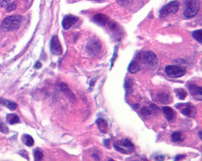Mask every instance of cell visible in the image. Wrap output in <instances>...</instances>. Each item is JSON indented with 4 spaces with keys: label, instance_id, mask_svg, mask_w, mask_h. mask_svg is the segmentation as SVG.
I'll list each match as a JSON object with an SVG mask.
<instances>
[{
    "label": "cell",
    "instance_id": "6da1fadb",
    "mask_svg": "<svg viewBox=\"0 0 202 161\" xmlns=\"http://www.w3.org/2000/svg\"><path fill=\"white\" fill-rule=\"evenodd\" d=\"M22 21L20 15H11L6 17L2 22L1 29L5 31H12L18 29Z\"/></svg>",
    "mask_w": 202,
    "mask_h": 161
},
{
    "label": "cell",
    "instance_id": "7a4b0ae2",
    "mask_svg": "<svg viewBox=\"0 0 202 161\" xmlns=\"http://www.w3.org/2000/svg\"><path fill=\"white\" fill-rule=\"evenodd\" d=\"M199 8L200 2L199 0H187L184 15L187 18H191L197 14Z\"/></svg>",
    "mask_w": 202,
    "mask_h": 161
},
{
    "label": "cell",
    "instance_id": "3957f363",
    "mask_svg": "<svg viewBox=\"0 0 202 161\" xmlns=\"http://www.w3.org/2000/svg\"><path fill=\"white\" fill-rule=\"evenodd\" d=\"M180 6V2L177 1H172L162 8L159 11V17L161 18H165L168 15L177 13Z\"/></svg>",
    "mask_w": 202,
    "mask_h": 161
},
{
    "label": "cell",
    "instance_id": "277c9868",
    "mask_svg": "<svg viewBox=\"0 0 202 161\" xmlns=\"http://www.w3.org/2000/svg\"><path fill=\"white\" fill-rule=\"evenodd\" d=\"M175 108L179 109L181 113L187 117H194L197 113L196 107L191 103H178L175 105Z\"/></svg>",
    "mask_w": 202,
    "mask_h": 161
},
{
    "label": "cell",
    "instance_id": "5b68a950",
    "mask_svg": "<svg viewBox=\"0 0 202 161\" xmlns=\"http://www.w3.org/2000/svg\"><path fill=\"white\" fill-rule=\"evenodd\" d=\"M164 71L169 77L172 78L181 77L186 73V70L184 67L175 65H169L165 67Z\"/></svg>",
    "mask_w": 202,
    "mask_h": 161
},
{
    "label": "cell",
    "instance_id": "8992f818",
    "mask_svg": "<svg viewBox=\"0 0 202 161\" xmlns=\"http://www.w3.org/2000/svg\"><path fill=\"white\" fill-rule=\"evenodd\" d=\"M101 44L97 39H91L86 45V50L91 56H96L101 51Z\"/></svg>",
    "mask_w": 202,
    "mask_h": 161
},
{
    "label": "cell",
    "instance_id": "52a82bcc",
    "mask_svg": "<svg viewBox=\"0 0 202 161\" xmlns=\"http://www.w3.org/2000/svg\"><path fill=\"white\" fill-rule=\"evenodd\" d=\"M143 60L144 62L151 68L155 69L157 67L158 60L156 55L152 51H146L143 53Z\"/></svg>",
    "mask_w": 202,
    "mask_h": 161
},
{
    "label": "cell",
    "instance_id": "ba28073f",
    "mask_svg": "<svg viewBox=\"0 0 202 161\" xmlns=\"http://www.w3.org/2000/svg\"><path fill=\"white\" fill-rule=\"evenodd\" d=\"M50 49L53 54L56 56H60L62 54V48L58 36H53L52 37L50 42Z\"/></svg>",
    "mask_w": 202,
    "mask_h": 161
},
{
    "label": "cell",
    "instance_id": "9c48e42d",
    "mask_svg": "<svg viewBox=\"0 0 202 161\" xmlns=\"http://www.w3.org/2000/svg\"><path fill=\"white\" fill-rule=\"evenodd\" d=\"M189 92L192 96L196 100H202V88L196 84H189L188 86Z\"/></svg>",
    "mask_w": 202,
    "mask_h": 161
},
{
    "label": "cell",
    "instance_id": "30bf717a",
    "mask_svg": "<svg viewBox=\"0 0 202 161\" xmlns=\"http://www.w3.org/2000/svg\"><path fill=\"white\" fill-rule=\"evenodd\" d=\"M157 99L158 101L162 104H168L172 102V96L171 95L166 92V91H161L157 93Z\"/></svg>",
    "mask_w": 202,
    "mask_h": 161
},
{
    "label": "cell",
    "instance_id": "8fae6325",
    "mask_svg": "<svg viewBox=\"0 0 202 161\" xmlns=\"http://www.w3.org/2000/svg\"><path fill=\"white\" fill-rule=\"evenodd\" d=\"M78 17L73 15H66L62 20V27L65 29H68L71 27V26L74 24L78 21Z\"/></svg>",
    "mask_w": 202,
    "mask_h": 161
},
{
    "label": "cell",
    "instance_id": "7c38bea8",
    "mask_svg": "<svg viewBox=\"0 0 202 161\" xmlns=\"http://www.w3.org/2000/svg\"><path fill=\"white\" fill-rule=\"evenodd\" d=\"M163 112L168 121L170 122H173L175 121L176 117V112L171 108L168 106L164 107L163 108Z\"/></svg>",
    "mask_w": 202,
    "mask_h": 161
},
{
    "label": "cell",
    "instance_id": "4fadbf2b",
    "mask_svg": "<svg viewBox=\"0 0 202 161\" xmlns=\"http://www.w3.org/2000/svg\"><path fill=\"white\" fill-rule=\"evenodd\" d=\"M93 21L100 26H105L109 21V17L104 14L99 13L95 15L93 18Z\"/></svg>",
    "mask_w": 202,
    "mask_h": 161
},
{
    "label": "cell",
    "instance_id": "5bb4252c",
    "mask_svg": "<svg viewBox=\"0 0 202 161\" xmlns=\"http://www.w3.org/2000/svg\"><path fill=\"white\" fill-rule=\"evenodd\" d=\"M96 124L97 125L99 130L103 133L106 134L109 131V125L107 121L103 118H98L96 120Z\"/></svg>",
    "mask_w": 202,
    "mask_h": 161
},
{
    "label": "cell",
    "instance_id": "9a60e30c",
    "mask_svg": "<svg viewBox=\"0 0 202 161\" xmlns=\"http://www.w3.org/2000/svg\"><path fill=\"white\" fill-rule=\"evenodd\" d=\"M117 145L120 147H127L129 149L130 152H133L135 150V147L134 145L131 142V141L128 139H123L119 140L117 142Z\"/></svg>",
    "mask_w": 202,
    "mask_h": 161
},
{
    "label": "cell",
    "instance_id": "2e32d148",
    "mask_svg": "<svg viewBox=\"0 0 202 161\" xmlns=\"http://www.w3.org/2000/svg\"><path fill=\"white\" fill-rule=\"evenodd\" d=\"M0 103L2 105L6 106L9 109L11 110H15L18 107L17 104L15 103L11 102L10 100H8L4 99H2V98L0 99Z\"/></svg>",
    "mask_w": 202,
    "mask_h": 161
},
{
    "label": "cell",
    "instance_id": "e0dca14e",
    "mask_svg": "<svg viewBox=\"0 0 202 161\" xmlns=\"http://www.w3.org/2000/svg\"><path fill=\"white\" fill-rule=\"evenodd\" d=\"M127 69L130 73L135 74L139 71L140 67L139 64L136 61L133 60L129 64Z\"/></svg>",
    "mask_w": 202,
    "mask_h": 161
},
{
    "label": "cell",
    "instance_id": "ac0fdd59",
    "mask_svg": "<svg viewBox=\"0 0 202 161\" xmlns=\"http://www.w3.org/2000/svg\"><path fill=\"white\" fill-rule=\"evenodd\" d=\"M174 92L175 93L176 96L180 100H184L187 97V92L184 88H175L174 90Z\"/></svg>",
    "mask_w": 202,
    "mask_h": 161
},
{
    "label": "cell",
    "instance_id": "d6986e66",
    "mask_svg": "<svg viewBox=\"0 0 202 161\" xmlns=\"http://www.w3.org/2000/svg\"><path fill=\"white\" fill-rule=\"evenodd\" d=\"M125 88L126 90V93L127 94H130L133 92L134 88V83L132 79L129 78L127 79L125 83Z\"/></svg>",
    "mask_w": 202,
    "mask_h": 161
},
{
    "label": "cell",
    "instance_id": "ffe728a7",
    "mask_svg": "<svg viewBox=\"0 0 202 161\" xmlns=\"http://www.w3.org/2000/svg\"><path fill=\"white\" fill-rule=\"evenodd\" d=\"M8 122L11 124H16L20 122V119L17 115L13 113L8 114L6 116Z\"/></svg>",
    "mask_w": 202,
    "mask_h": 161
},
{
    "label": "cell",
    "instance_id": "44dd1931",
    "mask_svg": "<svg viewBox=\"0 0 202 161\" xmlns=\"http://www.w3.org/2000/svg\"><path fill=\"white\" fill-rule=\"evenodd\" d=\"M60 88L62 90V91H63L68 96V97L70 99H74V96L73 95V93H72V92L70 90V89L69 88H68L67 85L64 84V83H62L60 84Z\"/></svg>",
    "mask_w": 202,
    "mask_h": 161
},
{
    "label": "cell",
    "instance_id": "7402d4cb",
    "mask_svg": "<svg viewBox=\"0 0 202 161\" xmlns=\"http://www.w3.org/2000/svg\"><path fill=\"white\" fill-rule=\"evenodd\" d=\"M171 140L172 142H175V143L180 142L183 140L181 132H179V131L173 132L171 135Z\"/></svg>",
    "mask_w": 202,
    "mask_h": 161
},
{
    "label": "cell",
    "instance_id": "603a6c76",
    "mask_svg": "<svg viewBox=\"0 0 202 161\" xmlns=\"http://www.w3.org/2000/svg\"><path fill=\"white\" fill-rule=\"evenodd\" d=\"M140 113L141 114L143 117L147 118L149 117L152 115V114L153 113L152 111L150 109V108H148V107H143L142 108V109L140 110Z\"/></svg>",
    "mask_w": 202,
    "mask_h": 161
},
{
    "label": "cell",
    "instance_id": "cb8c5ba5",
    "mask_svg": "<svg viewBox=\"0 0 202 161\" xmlns=\"http://www.w3.org/2000/svg\"><path fill=\"white\" fill-rule=\"evenodd\" d=\"M24 138V143H25V144L27 146V147H31L34 145L35 142L34 140L33 139V138L28 135H25L23 136Z\"/></svg>",
    "mask_w": 202,
    "mask_h": 161
},
{
    "label": "cell",
    "instance_id": "d4e9b609",
    "mask_svg": "<svg viewBox=\"0 0 202 161\" xmlns=\"http://www.w3.org/2000/svg\"><path fill=\"white\" fill-rule=\"evenodd\" d=\"M202 30L201 29L196 30L192 33L193 37L200 43H202Z\"/></svg>",
    "mask_w": 202,
    "mask_h": 161
},
{
    "label": "cell",
    "instance_id": "484cf974",
    "mask_svg": "<svg viewBox=\"0 0 202 161\" xmlns=\"http://www.w3.org/2000/svg\"><path fill=\"white\" fill-rule=\"evenodd\" d=\"M34 156L35 161H42L43 158V154L41 150L37 148L34 152Z\"/></svg>",
    "mask_w": 202,
    "mask_h": 161
},
{
    "label": "cell",
    "instance_id": "4316f807",
    "mask_svg": "<svg viewBox=\"0 0 202 161\" xmlns=\"http://www.w3.org/2000/svg\"><path fill=\"white\" fill-rule=\"evenodd\" d=\"M0 132L4 134H8L9 132V129L7 126L2 122H0Z\"/></svg>",
    "mask_w": 202,
    "mask_h": 161
},
{
    "label": "cell",
    "instance_id": "83f0119b",
    "mask_svg": "<svg viewBox=\"0 0 202 161\" xmlns=\"http://www.w3.org/2000/svg\"><path fill=\"white\" fill-rule=\"evenodd\" d=\"M113 146H114V147L115 148V149L119 152L120 153L122 154H127L129 152H127V151H126V149H125L123 147H122L119 146L118 145H116V144H113Z\"/></svg>",
    "mask_w": 202,
    "mask_h": 161
},
{
    "label": "cell",
    "instance_id": "f1b7e54d",
    "mask_svg": "<svg viewBox=\"0 0 202 161\" xmlns=\"http://www.w3.org/2000/svg\"><path fill=\"white\" fill-rule=\"evenodd\" d=\"M150 109L152 110V112H153L154 114H155V113L158 114L159 112V108L158 107L156 104H155L151 103L150 105Z\"/></svg>",
    "mask_w": 202,
    "mask_h": 161
},
{
    "label": "cell",
    "instance_id": "f546056e",
    "mask_svg": "<svg viewBox=\"0 0 202 161\" xmlns=\"http://www.w3.org/2000/svg\"><path fill=\"white\" fill-rule=\"evenodd\" d=\"M16 8V4L15 3H11V4H10L7 8V12H11L14 11Z\"/></svg>",
    "mask_w": 202,
    "mask_h": 161
},
{
    "label": "cell",
    "instance_id": "4dcf8cb0",
    "mask_svg": "<svg viewBox=\"0 0 202 161\" xmlns=\"http://www.w3.org/2000/svg\"><path fill=\"white\" fill-rule=\"evenodd\" d=\"M10 0H0V7H5L7 6Z\"/></svg>",
    "mask_w": 202,
    "mask_h": 161
},
{
    "label": "cell",
    "instance_id": "1f68e13d",
    "mask_svg": "<svg viewBox=\"0 0 202 161\" xmlns=\"http://www.w3.org/2000/svg\"><path fill=\"white\" fill-rule=\"evenodd\" d=\"M20 154H21L22 156H23V157L27 159H29V158H28V154H27V152L26 151H25V150L21 151L20 152Z\"/></svg>",
    "mask_w": 202,
    "mask_h": 161
},
{
    "label": "cell",
    "instance_id": "d6a6232c",
    "mask_svg": "<svg viewBox=\"0 0 202 161\" xmlns=\"http://www.w3.org/2000/svg\"><path fill=\"white\" fill-rule=\"evenodd\" d=\"M34 67H35V68L36 69H40L42 68V64L40 61H38L35 63V65Z\"/></svg>",
    "mask_w": 202,
    "mask_h": 161
},
{
    "label": "cell",
    "instance_id": "836d02e7",
    "mask_svg": "<svg viewBox=\"0 0 202 161\" xmlns=\"http://www.w3.org/2000/svg\"><path fill=\"white\" fill-rule=\"evenodd\" d=\"M155 159L157 161H164L165 159V156L164 155H158L155 158Z\"/></svg>",
    "mask_w": 202,
    "mask_h": 161
},
{
    "label": "cell",
    "instance_id": "e575fe53",
    "mask_svg": "<svg viewBox=\"0 0 202 161\" xmlns=\"http://www.w3.org/2000/svg\"><path fill=\"white\" fill-rule=\"evenodd\" d=\"M185 157V155H177L175 158V161H179L180 159H182L183 158H184Z\"/></svg>",
    "mask_w": 202,
    "mask_h": 161
},
{
    "label": "cell",
    "instance_id": "d590c367",
    "mask_svg": "<svg viewBox=\"0 0 202 161\" xmlns=\"http://www.w3.org/2000/svg\"><path fill=\"white\" fill-rule=\"evenodd\" d=\"M103 143L105 146L107 147H110V140L109 139H105L103 141Z\"/></svg>",
    "mask_w": 202,
    "mask_h": 161
},
{
    "label": "cell",
    "instance_id": "8d00e7d4",
    "mask_svg": "<svg viewBox=\"0 0 202 161\" xmlns=\"http://www.w3.org/2000/svg\"><path fill=\"white\" fill-rule=\"evenodd\" d=\"M93 157L95 160H98V161L100 160V158H99V157H98V156L97 154H93Z\"/></svg>",
    "mask_w": 202,
    "mask_h": 161
},
{
    "label": "cell",
    "instance_id": "74e56055",
    "mask_svg": "<svg viewBox=\"0 0 202 161\" xmlns=\"http://www.w3.org/2000/svg\"><path fill=\"white\" fill-rule=\"evenodd\" d=\"M95 82H96V80L95 79H92L90 82V86H94V84H95Z\"/></svg>",
    "mask_w": 202,
    "mask_h": 161
},
{
    "label": "cell",
    "instance_id": "f35d334b",
    "mask_svg": "<svg viewBox=\"0 0 202 161\" xmlns=\"http://www.w3.org/2000/svg\"><path fill=\"white\" fill-rule=\"evenodd\" d=\"M198 134H199V136H200V138L202 139V131H200V132H199Z\"/></svg>",
    "mask_w": 202,
    "mask_h": 161
},
{
    "label": "cell",
    "instance_id": "ab89813d",
    "mask_svg": "<svg viewBox=\"0 0 202 161\" xmlns=\"http://www.w3.org/2000/svg\"><path fill=\"white\" fill-rule=\"evenodd\" d=\"M94 1H100V0H94Z\"/></svg>",
    "mask_w": 202,
    "mask_h": 161
}]
</instances>
